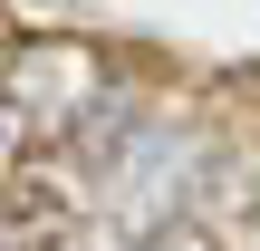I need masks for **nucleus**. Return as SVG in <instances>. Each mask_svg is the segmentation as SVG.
<instances>
[{
    "mask_svg": "<svg viewBox=\"0 0 260 251\" xmlns=\"http://www.w3.org/2000/svg\"><path fill=\"white\" fill-rule=\"evenodd\" d=\"M222 222H232V242H241V251H260V184L232 203V213H222Z\"/></svg>",
    "mask_w": 260,
    "mask_h": 251,
    "instance_id": "nucleus-3",
    "label": "nucleus"
},
{
    "mask_svg": "<svg viewBox=\"0 0 260 251\" xmlns=\"http://www.w3.org/2000/svg\"><path fill=\"white\" fill-rule=\"evenodd\" d=\"M77 232V193L48 184V174H19L0 184V251H68Z\"/></svg>",
    "mask_w": 260,
    "mask_h": 251,
    "instance_id": "nucleus-2",
    "label": "nucleus"
},
{
    "mask_svg": "<svg viewBox=\"0 0 260 251\" xmlns=\"http://www.w3.org/2000/svg\"><path fill=\"white\" fill-rule=\"evenodd\" d=\"M87 97H96V48H77V39H29L10 58V77H0V116L29 126V135L68 126Z\"/></svg>",
    "mask_w": 260,
    "mask_h": 251,
    "instance_id": "nucleus-1",
    "label": "nucleus"
}]
</instances>
